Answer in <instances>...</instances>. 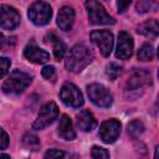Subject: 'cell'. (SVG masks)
<instances>
[{
	"label": "cell",
	"instance_id": "cell-11",
	"mask_svg": "<svg viewBox=\"0 0 159 159\" xmlns=\"http://www.w3.org/2000/svg\"><path fill=\"white\" fill-rule=\"evenodd\" d=\"M133 50H134V42L132 36L124 31H120L118 34L116 57L120 60H128L133 55Z\"/></svg>",
	"mask_w": 159,
	"mask_h": 159
},
{
	"label": "cell",
	"instance_id": "cell-27",
	"mask_svg": "<svg viewBox=\"0 0 159 159\" xmlns=\"http://www.w3.org/2000/svg\"><path fill=\"white\" fill-rule=\"evenodd\" d=\"M154 5V2H149V1H139L137 2V11L138 12H147L152 9V6Z\"/></svg>",
	"mask_w": 159,
	"mask_h": 159
},
{
	"label": "cell",
	"instance_id": "cell-4",
	"mask_svg": "<svg viewBox=\"0 0 159 159\" xmlns=\"http://www.w3.org/2000/svg\"><path fill=\"white\" fill-rule=\"evenodd\" d=\"M29 19L37 26L47 25L52 16V9L50 4L45 1H36L29 7Z\"/></svg>",
	"mask_w": 159,
	"mask_h": 159
},
{
	"label": "cell",
	"instance_id": "cell-30",
	"mask_svg": "<svg viewBox=\"0 0 159 159\" xmlns=\"http://www.w3.org/2000/svg\"><path fill=\"white\" fill-rule=\"evenodd\" d=\"M4 42H5V37H4V35H2V34H0V50H1L2 45H4Z\"/></svg>",
	"mask_w": 159,
	"mask_h": 159
},
{
	"label": "cell",
	"instance_id": "cell-10",
	"mask_svg": "<svg viewBox=\"0 0 159 159\" xmlns=\"http://www.w3.org/2000/svg\"><path fill=\"white\" fill-rule=\"evenodd\" d=\"M119 133H120V123L114 118L103 122L99 127V137L107 144L114 143Z\"/></svg>",
	"mask_w": 159,
	"mask_h": 159
},
{
	"label": "cell",
	"instance_id": "cell-25",
	"mask_svg": "<svg viewBox=\"0 0 159 159\" xmlns=\"http://www.w3.org/2000/svg\"><path fill=\"white\" fill-rule=\"evenodd\" d=\"M65 153L58 149H48L45 153V159H63Z\"/></svg>",
	"mask_w": 159,
	"mask_h": 159
},
{
	"label": "cell",
	"instance_id": "cell-26",
	"mask_svg": "<svg viewBox=\"0 0 159 159\" xmlns=\"http://www.w3.org/2000/svg\"><path fill=\"white\" fill-rule=\"evenodd\" d=\"M10 68V60L7 57H0V78H2Z\"/></svg>",
	"mask_w": 159,
	"mask_h": 159
},
{
	"label": "cell",
	"instance_id": "cell-5",
	"mask_svg": "<svg viewBox=\"0 0 159 159\" xmlns=\"http://www.w3.org/2000/svg\"><path fill=\"white\" fill-rule=\"evenodd\" d=\"M87 93L89 99L92 101V103H94L98 107L102 108H108L112 106L113 102V97L111 94V92L99 83H92L89 86H87Z\"/></svg>",
	"mask_w": 159,
	"mask_h": 159
},
{
	"label": "cell",
	"instance_id": "cell-23",
	"mask_svg": "<svg viewBox=\"0 0 159 159\" xmlns=\"http://www.w3.org/2000/svg\"><path fill=\"white\" fill-rule=\"evenodd\" d=\"M91 155L93 159H109V153L107 149L102 148V147H97L93 145L91 149Z\"/></svg>",
	"mask_w": 159,
	"mask_h": 159
},
{
	"label": "cell",
	"instance_id": "cell-19",
	"mask_svg": "<svg viewBox=\"0 0 159 159\" xmlns=\"http://www.w3.org/2000/svg\"><path fill=\"white\" fill-rule=\"evenodd\" d=\"M154 47L150 43H144L138 51V60L139 61H152L154 58Z\"/></svg>",
	"mask_w": 159,
	"mask_h": 159
},
{
	"label": "cell",
	"instance_id": "cell-13",
	"mask_svg": "<svg viewBox=\"0 0 159 159\" xmlns=\"http://www.w3.org/2000/svg\"><path fill=\"white\" fill-rule=\"evenodd\" d=\"M75 22V10L73 7L65 5L60 9L57 15V26L63 31H70Z\"/></svg>",
	"mask_w": 159,
	"mask_h": 159
},
{
	"label": "cell",
	"instance_id": "cell-21",
	"mask_svg": "<svg viewBox=\"0 0 159 159\" xmlns=\"http://www.w3.org/2000/svg\"><path fill=\"white\" fill-rule=\"evenodd\" d=\"M22 143H24V145L27 149H31V150H37L40 148V140H39V138L36 135H32V134H26L22 138Z\"/></svg>",
	"mask_w": 159,
	"mask_h": 159
},
{
	"label": "cell",
	"instance_id": "cell-29",
	"mask_svg": "<svg viewBox=\"0 0 159 159\" xmlns=\"http://www.w3.org/2000/svg\"><path fill=\"white\" fill-rule=\"evenodd\" d=\"M129 5H130V1H118V2H117L118 11H119V12H124Z\"/></svg>",
	"mask_w": 159,
	"mask_h": 159
},
{
	"label": "cell",
	"instance_id": "cell-17",
	"mask_svg": "<svg viewBox=\"0 0 159 159\" xmlns=\"http://www.w3.org/2000/svg\"><path fill=\"white\" fill-rule=\"evenodd\" d=\"M138 34L145 36V37H149V39H155L158 36V32H159V24L155 19H150V20H147L145 22L140 24L138 26Z\"/></svg>",
	"mask_w": 159,
	"mask_h": 159
},
{
	"label": "cell",
	"instance_id": "cell-28",
	"mask_svg": "<svg viewBox=\"0 0 159 159\" xmlns=\"http://www.w3.org/2000/svg\"><path fill=\"white\" fill-rule=\"evenodd\" d=\"M7 145H9V135L2 128H0V149H5Z\"/></svg>",
	"mask_w": 159,
	"mask_h": 159
},
{
	"label": "cell",
	"instance_id": "cell-31",
	"mask_svg": "<svg viewBox=\"0 0 159 159\" xmlns=\"http://www.w3.org/2000/svg\"><path fill=\"white\" fill-rule=\"evenodd\" d=\"M0 159H11L7 154H0Z\"/></svg>",
	"mask_w": 159,
	"mask_h": 159
},
{
	"label": "cell",
	"instance_id": "cell-12",
	"mask_svg": "<svg viewBox=\"0 0 159 159\" xmlns=\"http://www.w3.org/2000/svg\"><path fill=\"white\" fill-rule=\"evenodd\" d=\"M152 82V76L150 72L147 70H137L132 73L127 82L128 89H138L143 86H147Z\"/></svg>",
	"mask_w": 159,
	"mask_h": 159
},
{
	"label": "cell",
	"instance_id": "cell-7",
	"mask_svg": "<svg viewBox=\"0 0 159 159\" xmlns=\"http://www.w3.org/2000/svg\"><path fill=\"white\" fill-rule=\"evenodd\" d=\"M60 98L61 101L72 108H80L83 104V96L81 93V91L70 82H66L60 91Z\"/></svg>",
	"mask_w": 159,
	"mask_h": 159
},
{
	"label": "cell",
	"instance_id": "cell-2",
	"mask_svg": "<svg viewBox=\"0 0 159 159\" xmlns=\"http://www.w3.org/2000/svg\"><path fill=\"white\" fill-rule=\"evenodd\" d=\"M31 80L32 78L29 73L20 70H14L7 77V80H5V82L2 83L1 88L6 94H11V96L20 94L31 83Z\"/></svg>",
	"mask_w": 159,
	"mask_h": 159
},
{
	"label": "cell",
	"instance_id": "cell-6",
	"mask_svg": "<svg viewBox=\"0 0 159 159\" xmlns=\"http://www.w3.org/2000/svg\"><path fill=\"white\" fill-rule=\"evenodd\" d=\"M57 116H58L57 104L55 102H47L41 107L40 112L37 114V118L32 124V128L36 129V130L43 129L47 125H50L57 118Z\"/></svg>",
	"mask_w": 159,
	"mask_h": 159
},
{
	"label": "cell",
	"instance_id": "cell-22",
	"mask_svg": "<svg viewBox=\"0 0 159 159\" xmlns=\"http://www.w3.org/2000/svg\"><path fill=\"white\" fill-rule=\"evenodd\" d=\"M122 73V66H119L116 62H111L107 66V76L109 77V80H116L117 77H119Z\"/></svg>",
	"mask_w": 159,
	"mask_h": 159
},
{
	"label": "cell",
	"instance_id": "cell-8",
	"mask_svg": "<svg viewBox=\"0 0 159 159\" xmlns=\"http://www.w3.org/2000/svg\"><path fill=\"white\" fill-rule=\"evenodd\" d=\"M92 42L99 48L104 57H108L113 48V35L108 30H94L89 35Z\"/></svg>",
	"mask_w": 159,
	"mask_h": 159
},
{
	"label": "cell",
	"instance_id": "cell-24",
	"mask_svg": "<svg viewBox=\"0 0 159 159\" xmlns=\"http://www.w3.org/2000/svg\"><path fill=\"white\" fill-rule=\"evenodd\" d=\"M41 75L47 81H51V82L56 81V70L53 66H45L41 71Z\"/></svg>",
	"mask_w": 159,
	"mask_h": 159
},
{
	"label": "cell",
	"instance_id": "cell-15",
	"mask_svg": "<svg viewBox=\"0 0 159 159\" xmlns=\"http://www.w3.org/2000/svg\"><path fill=\"white\" fill-rule=\"evenodd\" d=\"M77 125L83 132H91L92 129L96 128L97 120H96L94 116L89 111L84 109V111H81L77 114Z\"/></svg>",
	"mask_w": 159,
	"mask_h": 159
},
{
	"label": "cell",
	"instance_id": "cell-18",
	"mask_svg": "<svg viewBox=\"0 0 159 159\" xmlns=\"http://www.w3.org/2000/svg\"><path fill=\"white\" fill-rule=\"evenodd\" d=\"M48 39V42L52 43V50H53V55H55V58L57 61L62 60L65 53H66V45L61 41V39H58L57 36H55L53 34H50L47 36Z\"/></svg>",
	"mask_w": 159,
	"mask_h": 159
},
{
	"label": "cell",
	"instance_id": "cell-9",
	"mask_svg": "<svg viewBox=\"0 0 159 159\" xmlns=\"http://www.w3.org/2000/svg\"><path fill=\"white\" fill-rule=\"evenodd\" d=\"M20 24V14L17 10L10 5L0 6V29L14 30Z\"/></svg>",
	"mask_w": 159,
	"mask_h": 159
},
{
	"label": "cell",
	"instance_id": "cell-20",
	"mask_svg": "<svg viewBox=\"0 0 159 159\" xmlns=\"http://www.w3.org/2000/svg\"><path fill=\"white\" fill-rule=\"evenodd\" d=\"M128 134L132 138H138L139 135H142V133L144 132V125L139 119H134L128 124Z\"/></svg>",
	"mask_w": 159,
	"mask_h": 159
},
{
	"label": "cell",
	"instance_id": "cell-3",
	"mask_svg": "<svg viewBox=\"0 0 159 159\" xmlns=\"http://www.w3.org/2000/svg\"><path fill=\"white\" fill-rule=\"evenodd\" d=\"M86 9L88 12V20L93 25H113L114 19L106 11V9L98 1H86Z\"/></svg>",
	"mask_w": 159,
	"mask_h": 159
},
{
	"label": "cell",
	"instance_id": "cell-14",
	"mask_svg": "<svg viewBox=\"0 0 159 159\" xmlns=\"http://www.w3.org/2000/svg\"><path fill=\"white\" fill-rule=\"evenodd\" d=\"M24 56L30 61V62H34V63H45L50 60V55L47 51L37 47L36 45H27L24 50Z\"/></svg>",
	"mask_w": 159,
	"mask_h": 159
},
{
	"label": "cell",
	"instance_id": "cell-1",
	"mask_svg": "<svg viewBox=\"0 0 159 159\" xmlns=\"http://www.w3.org/2000/svg\"><path fill=\"white\" fill-rule=\"evenodd\" d=\"M93 60V55H92V51L83 43H80V45H76L73 46L68 55L66 56V68L70 71V72H73V73H78L81 72L82 70H84Z\"/></svg>",
	"mask_w": 159,
	"mask_h": 159
},
{
	"label": "cell",
	"instance_id": "cell-32",
	"mask_svg": "<svg viewBox=\"0 0 159 159\" xmlns=\"http://www.w3.org/2000/svg\"><path fill=\"white\" fill-rule=\"evenodd\" d=\"M158 149H159V148L157 147V148H155V153H154V159H158Z\"/></svg>",
	"mask_w": 159,
	"mask_h": 159
},
{
	"label": "cell",
	"instance_id": "cell-16",
	"mask_svg": "<svg viewBox=\"0 0 159 159\" xmlns=\"http://www.w3.org/2000/svg\"><path fill=\"white\" fill-rule=\"evenodd\" d=\"M58 134L65 140H73L76 138L75 129L72 127V122L67 114H62L58 123Z\"/></svg>",
	"mask_w": 159,
	"mask_h": 159
}]
</instances>
